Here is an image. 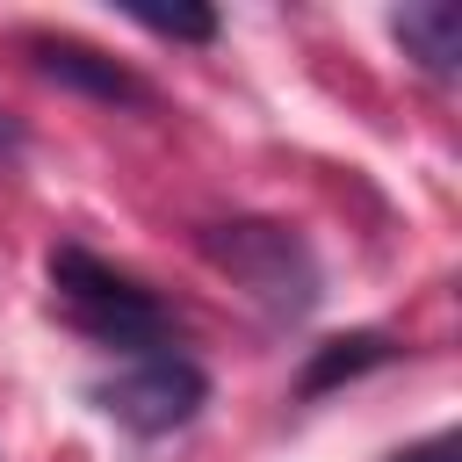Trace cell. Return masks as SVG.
I'll return each instance as SVG.
<instances>
[{"mask_svg": "<svg viewBox=\"0 0 462 462\" xmlns=\"http://www.w3.org/2000/svg\"><path fill=\"white\" fill-rule=\"evenodd\" d=\"M51 289H58V310L94 339V346H116V354H166V332H173V318H166V303L144 289V282H130V274H116L108 260H94V253H79V245H58L51 253Z\"/></svg>", "mask_w": 462, "mask_h": 462, "instance_id": "6da1fadb", "label": "cell"}, {"mask_svg": "<svg viewBox=\"0 0 462 462\" xmlns=\"http://www.w3.org/2000/svg\"><path fill=\"white\" fill-rule=\"evenodd\" d=\"M202 253L245 289L260 296L274 318H303L318 303V260L296 231L282 224H260V217H238V224H209L202 231Z\"/></svg>", "mask_w": 462, "mask_h": 462, "instance_id": "7a4b0ae2", "label": "cell"}, {"mask_svg": "<svg viewBox=\"0 0 462 462\" xmlns=\"http://www.w3.org/2000/svg\"><path fill=\"white\" fill-rule=\"evenodd\" d=\"M101 411L108 419H123L130 433H173V426H188L202 404H209V375L195 368V361H180V354H137L123 375H108L101 390Z\"/></svg>", "mask_w": 462, "mask_h": 462, "instance_id": "3957f363", "label": "cell"}, {"mask_svg": "<svg viewBox=\"0 0 462 462\" xmlns=\"http://www.w3.org/2000/svg\"><path fill=\"white\" fill-rule=\"evenodd\" d=\"M22 51H29V65H36L43 79H58V87H72V94H94V101H108V108H152V87H144L130 65H116L108 51L79 43V36H22Z\"/></svg>", "mask_w": 462, "mask_h": 462, "instance_id": "277c9868", "label": "cell"}, {"mask_svg": "<svg viewBox=\"0 0 462 462\" xmlns=\"http://www.w3.org/2000/svg\"><path fill=\"white\" fill-rule=\"evenodd\" d=\"M390 29H397V43H404L433 79H448V72H455V58H462V14H455L448 0L397 7V14H390Z\"/></svg>", "mask_w": 462, "mask_h": 462, "instance_id": "5b68a950", "label": "cell"}, {"mask_svg": "<svg viewBox=\"0 0 462 462\" xmlns=\"http://www.w3.org/2000/svg\"><path fill=\"white\" fill-rule=\"evenodd\" d=\"M375 361H390V339L383 332H354V339H325V354L303 368V390H332L339 375H361V368H375Z\"/></svg>", "mask_w": 462, "mask_h": 462, "instance_id": "8992f818", "label": "cell"}, {"mask_svg": "<svg viewBox=\"0 0 462 462\" xmlns=\"http://www.w3.org/2000/svg\"><path fill=\"white\" fill-rule=\"evenodd\" d=\"M137 22L152 29V36H188V43H209L217 36V14H202V7H137Z\"/></svg>", "mask_w": 462, "mask_h": 462, "instance_id": "52a82bcc", "label": "cell"}, {"mask_svg": "<svg viewBox=\"0 0 462 462\" xmlns=\"http://www.w3.org/2000/svg\"><path fill=\"white\" fill-rule=\"evenodd\" d=\"M390 462H462V440H455V433H433V440H419V448H404V455H390Z\"/></svg>", "mask_w": 462, "mask_h": 462, "instance_id": "ba28073f", "label": "cell"}, {"mask_svg": "<svg viewBox=\"0 0 462 462\" xmlns=\"http://www.w3.org/2000/svg\"><path fill=\"white\" fill-rule=\"evenodd\" d=\"M14 144H22V130H14L7 116H0V152H14Z\"/></svg>", "mask_w": 462, "mask_h": 462, "instance_id": "9c48e42d", "label": "cell"}]
</instances>
